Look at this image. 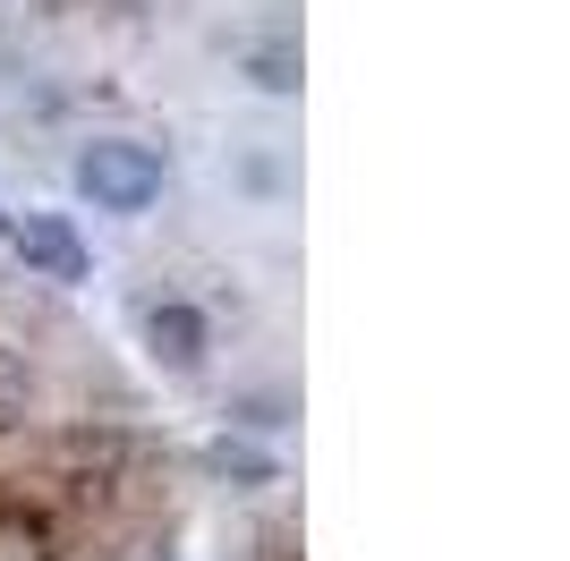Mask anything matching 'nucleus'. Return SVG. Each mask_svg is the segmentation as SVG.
<instances>
[{
    "label": "nucleus",
    "instance_id": "obj_1",
    "mask_svg": "<svg viewBox=\"0 0 570 561\" xmlns=\"http://www.w3.org/2000/svg\"><path fill=\"white\" fill-rule=\"evenodd\" d=\"M77 196L95 213H145L163 196V154L137 137H95L77 154Z\"/></svg>",
    "mask_w": 570,
    "mask_h": 561
},
{
    "label": "nucleus",
    "instance_id": "obj_2",
    "mask_svg": "<svg viewBox=\"0 0 570 561\" xmlns=\"http://www.w3.org/2000/svg\"><path fill=\"white\" fill-rule=\"evenodd\" d=\"M9 238H18V264L35 280H86V238H77L69 213H26Z\"/></svg>",
    "mask_w": 570,
    "mask_h": 561
},
{
    "label": "nucleus",
    "instance_id": "obj_3",
    "mask_svg": "<svg viewBox=\"0 0 570 561\" xmlns=\"http://www.w3.org/2000/svg\"><path fill=\"white\" fill-rule=\"evenodd\" d=\"M205 315H196L188 298H163V306H145V350H154V366H170V374H196L205 366Z\"/></svg>",
    "mask_w": 570,
    "mask_h": 561
},
{
    "label": "nucleus",
    "instance_id": "obj_4",
    "mask_svg": "<svg viewBox=\"0 0 570 561\" xmlns=\"http://www.w3.org/2000/svg\"><path fill=\"white\" fill-rule=\"evenodd\" d=\"M205 476H222V485H273L282 468H273V451L238 443V434H214V443H205Z\"/></svg>",
    "mask_w": 570,
    "mask_h": 561
},
{
    "label": "nucleus",
    "instance_id": "obj_5",
    "mask_svg": "<svg viewBox=\"0 0 570 561\" xmlns=\"http://www.w3.org/2000/svg\"><path fill=\"white\" fill-rule=\"evenodd\" d=\"M247 77L264 94H298V43H256L247 51Z\"/></svg>",
    "mask_w": 570,
    "mask_h": 561
},
{
    "label": "nucleus",
    "instance_id": "obj_6",
    "mask_svg": "<svg viewBox=\"0 0 570 561\" xmlns=\"http://www.w3.org/2000/svg\"><path fill=\"white\" fill-rule=\"evenodd\" d=\"M0 561H51V537L35 519H0Z\"/></svg>",
    "mask_w": 570,
    "mask_h": 561
},
{
    "label": "nucleus",
    "instance_id": "obj_7",
    "mask_svg": "<svg viewBox=\"0 0 570 561\" xmlns=\"http://www.w3.org/2000/svg\"><path fill=\"white\" fill-rule=\"evenodd\" d=\"M26 400H35L26 366H18V357H0V425H18V417H26Z\"/></svg>",
    "mask_w": 570,
    "mask_h": 561
},
{
    "label": "nucleus",
    "instance_id": "obj_8",
    "mask_svg": "<svg viewBox=\"0 0 570 561\" xmlns=\"http://www.w3.org/2000/svg\"><path fill=\"white\" fill-rule=\"evenodd\" d=\"M0 238H9V222H0Z\"/></svg>",
    "mask_w": 570,
    "mask_h": 561
}]
</instances>
